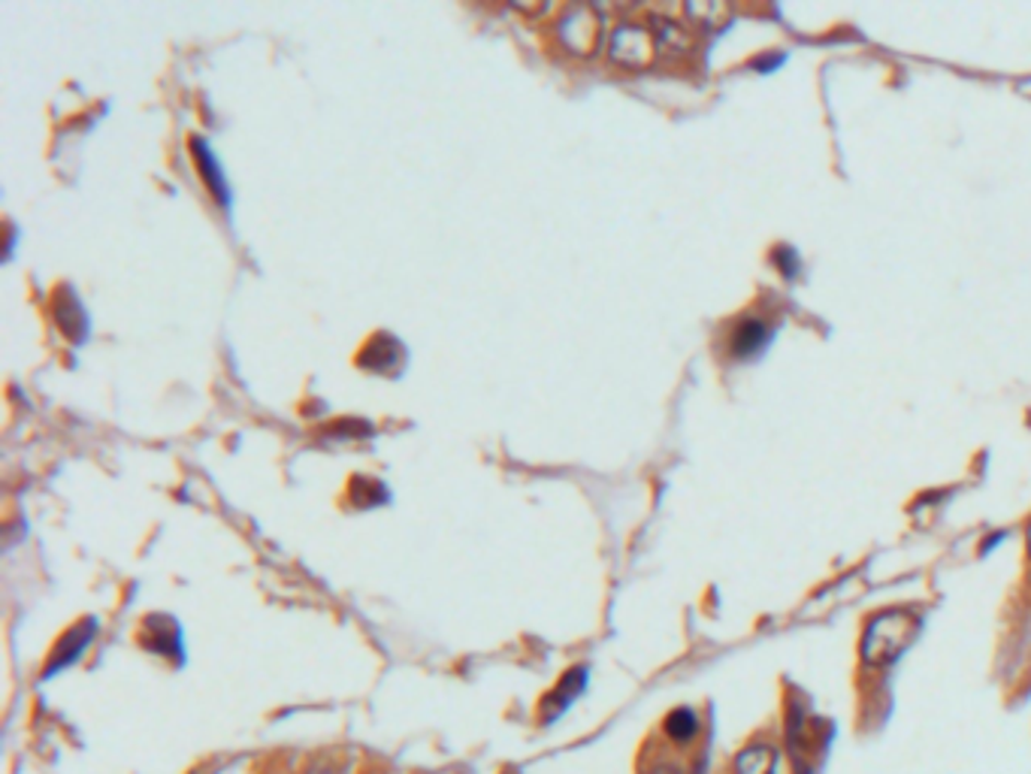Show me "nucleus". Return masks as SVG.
I'll return each mask as SVG.
<instances>
[{
    "mask_svg": "<svg viewBox=\"0 0 1031 774\" xmlns=\"http://www.w3.org/2000/svg\"><path fill=\"white\" fill-rule=\"evenodd\" d=\"M52 318L58 328L64 330L70 340L82 342L88 336V315L82 309V302L70 288H61L52 300Z\"/></svg>",
    "mask_w": 1031,
    "mask_h": 774,
    "instance_id": "423d86ee",
    "label": "nucleus"
},
{
    "mask_svg": "<svg viewBox=\"0 0 1031 774\" xmlns=\"http://www.w3.org/2000/svg\"><path fill=\"white\" fill-rule=\"evenodd\" d=\"M696 733H699V717H696L690 708H675L666 717V735L672 741L684 745V741H690Z\"/></svg>",
    "mask_w": 1031,
    "mask_h": 774,
    "instance_id": "9b49d317",
    "label": "nucleus"
},
{
    "mask_svg": "<svg viewBox=\"0 0 1031 774\" xmlns=\"http://www.w3.org/2000/svg\"><path fill=\"white\" fill-rule=\"evenodd\" d=\"M653 43L648 37V31L641 27H620L617 37H614V58L624 61V64H641L651 58Z\"/></svg>",
    "mask_w": 1031,
    "mask_h": 774,
    "instance_id": "1a4fd4ad",
    "label": "nucleus"
},
{
    "mask_svg": "<svg viewBox=\"0 0 1031 774\" xmlns=\"http://www.w3.org/2000/svg\"><path fill=\"white\" fill-rule=\"evenodd\" d=\"M1029 551H1031V529H1029Z\"/></svg>",
    "mask_w": 1031,
    "mask_h": 774,
    "instance_id": "4468645a",
    "label": "nucleus"
},
{
    "mask_svg": "<svg viewBox=\"0 0 1031 774\" xmlns=\"http://www.w3.org/2000/svg\"><path fill=\"white\" fill-rule=\"evenodd\" d=\"M771 342V328L766 321L747 318L738 328L732 330V355L735 357H757Z\"/></svg>",
    "mask_w": 1031,
    "mask_h": 774,
    "instance_id": "0eeeda50",
    "label": "nucleus"
},
{
    "mask_svg": "<svg viewBox=\"0 0 1031 774\" xmlns=\"http://www.w3.org/2000/svg\"><path fill=\"white\" fill-rule=\"evenodd\" d=\"M143 644L157 656H182V632L167 615H152L143 620Z\"/></svg>",
    "mask_w": 1031,
    "mask_h": 774,
    "instance_id": "39448f33",
    "label": "nucleus"
},
{
    "mask_svg": "<svg viewBox=\"0 0 1031 774\" xmlns=\"http://www.w3.org/2000/svg\"><path fill=\"white\" fill-rule=\"evenodd\" d=\"M352 493L354 502H357V505H366V509H369V505H379V502L388 499V490L381 487V481H372V478H354Z\"/></svg>",
    "mask_w": 1031,
    "mask_h": 774,
    "instance_id": "f8f14e48",
    "label": "nucleus"
},
{
    "mask_svg": "<svg viewBox=\"0 0 1031 774\" xmlns=\"http://www.w3.org/2000/svg\"><path fill=\"white\" fill-rule=\"evenodd\" d=\"M648 774H684V772H680L678 765H663V762H660V765H653Z\"/></svg>",
    "mask_w": 1031,
    "mask_h": 774,
    "instance_id": "ddd939ff",
    "label": "nucleus"
},
{
    "mask_svg": "<svg viewBox=\"0 0 1031 774\" xmlns=\"http://www.w3.org/2000/svg\"><path fill=\"white\" fill-rule=\"evenodd\" d=\"M584 687H588V669H572L566 678L560 681V687L554 690V693L545 699V723H550L554 717H560L562 711L572 705L578 695L584 693Z\"/></svg>",
    "mask_w": 1031,
    "mask_h": 774,
    "instance_id": "6e6552de",
    "label": "nucleus"
},
{
    "mask_svg": "<svg viewBox=\"0 0 1031 774\" xmlns=\"http://www.w3.org/2000/svg\"><path fill=\"white\" fill-rule=\"evenodd\" d=\"M405 360V348L403 342L391 336V333H379L376 340L366 345L360 357H357V364L369 372H393V369L403 367Z\"/></svg>",
    "mask_w": 1031,
    "mask_h": 774,
    "instance_id": "20e7f679",
    "label": "nucleus"
},
{
    "mask_svg": "<svg viewBox=\"0 0 1031 774\" xmlns=\"http://www.w3.org/2000/svg\"><path fill=\"white\" fill-rule=\"evenodd\" d=\"M188 145H191V158H194L197 164V172H200V179L206 182L215 203H222L224 210H230L234 198H230V188H227V179H224L222 172V160L215 158V152H212L210 143H206L203 136H191Z\"/></svg>",
    "mask_w": 1031,
    "mask_h": 774,
    "instance_id": "f03ea898",
    "label": "nucleus"
},
{
    "mask_svg": "<svg viewBox=\"0 0 1031 774\" xmlns=\"http://www.w3.org/2000/svg\"><path fill=\"white\" fill-rule=\"evenodd\" d=\"M94 632H97V620H92V617H88V620H82V623L73 627V630H67L64 639L55 644V651H52V656H49V666H46V671H43V678L49 681L52 675H58V671L67 669V666H73L79 656H82V651L92 644Z\"/></svg>",
    "mask_w": 1031,
    "mask_h": 774,
    "instance_id": "7ed1b4c3",
    "label": "nucleus"
},
{
    "mask_svg": "<svg viewBox=\"0 0 1031 774\" xmlns=\"http://www.w3.org/2000/svg\"><path fill=\"white\" fill-rule=\"evenodd\" d=\"M778 753L769 745H750L735 757V774H774Z\"/></svg>",
    "mask_w": 1031,
    "mask_h": 774,
    "instance_id": "9d476101",
    "label": "nucleus"
},
{
    "mask_svg": "<svg viewBox=\"0 0 1031 774\" xmlns=\"http://www.w3.org/2000/svg\"><path fill=\"white\" fill-rule=\"evenodd\" d=\"M914 617L908 611H884L872 617L862 635V659L868 666H887L914 639Z\"/></svg>",
    "mask_w": 1031,
    "mask_h": 774,
    "instance_id": "f257e3e1",
    "label": "nucleus"
}]
</instances>
